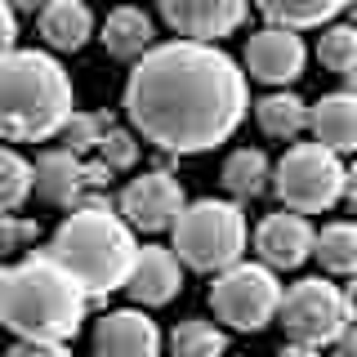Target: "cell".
Returning <instances> with one entry per match:
<instances>
[{
    "label": "cell",
    "mask_w": 357,
    "mask_h": 357,
    "mask_svg": "<svg viewBox=\"0 0 357 357\" xmlns=\"http://www.w3.org/2000/svg\"><path fill=\"white\" fill-rule=\"evenodd\" d=\"M31 197V161H22L14 148H0V215H14Z\"/></svg>",
    "instance_id": "d4e9b609"
},
{
    "label": "cell",
    "mask_w": 357,
    "mask_h": 357,
    "mask_svg": "<svg viewBox=\"0 0 357 357\" xmlns=\"http://www.w3.org/2000/svg\"><path fill=\"white\" fill-rule=\"evenodd\" d=\"M40 228L36 219H18V215H0V255L5 250H22L27 241H36Z\"/></svg>",
    "instance_id": "83f0119b"
},
{
    "label": "cell",
    "mask_w": 357,
    "mask_h": 357,
    "mask_svg": "<svg viewBox=\"0 0 357 357\" xmlns=\"http://www.w3.org/2000/svg\"><path fill=\"white\" fill-rule=\"evenodd\" d=\"M245 72L219 45H152L130 72L126 112L134 134L170 156H192L232 139L245 121Z\"/></svg>",
    "instance_id": "6da1fadb"
},
{
    "label": "cell",
    "mask_w": 357,
    "mask_h": 357,
    "mask_svg": "<svg viewBox=\"0 0 357 357\" xmlns=\"http://www.w3.org/2000/svg\"><path fill=\"white\" fill-rule=\"evenodd\" d=\"M89 312V295L50 255H27L0 268V326L18 344H67Z\"/></svg>",
    "instance_id": "7a4b0ae2"
},
{
    "label": "cell",
    "mask_w": 357,
    "mask_h": 357,
    "mask_svg": "<svg viewBox=\"0 0 357 357\" xmlns=\"http://www.w3.org/2000/svg\"><path fill=\"white\" fill-rule=\"evenodd\" d=\"M277 357H321V349H304V344H286Z\"/></svg>",
    "instance_id": "836d02e7"
},
{
    "label": "cell",
    "mask_w": 357,
    "mask_h": 357,
    "mask_svg": "<svg viewBox=\"0 0 357 357\" xmlns=\"http://www.w3.org/2000/svg\"><path fill=\"white\" fill-rule=\"evenodd\" d=\"M161 18L170 22L183 40L215 45L219 36H232V31L250 18V9H245L241 0H165Z\"/></svg>",
    "instance_id": "8fae6325"
},
{
    "label": "cell",
    "mask_w": 357,
    "mask_h": 357,
    "mask_svg": "<svg viewBox=\"0 0 357 357\" xmlns=\"http://www.w3.org/2000/svg\"><path fill=\"white\" fill-rule=\"evenodd\" d=\"M188 197H183V183L165 170H152V174H139L130 178V188L121 192V219H126L130 232H165L174 228V219L183 215Z\"/></svg>",
    "instance_id": "30bf717a"
},
{
    "label": "cell",
    "mask_w": 357,
    "mask_h": 357,
    "mask_svg": "<svg viewBox=\"0 0 357 357\" xmlns=\"http://www.w3.org/2000/svg\"><path fill=\"white\" fill-rule=\"evenodd\" d=\"M107 130H112V116H103V112H72V121L63 126V148L76 152V156L98 152Z\"/></svg>",
    "instance_id": "484cf974"
},
{
    "label": "cell",
    "mask_w": 357,
    "mask_h": 357,
    "mask_svg": "<svg viewBox=\"0 0 357 357\" xmlns=\"http://www.w3.org/2000/svg\"><path fill=\"white\" fill-rule=\"evenodd\" d=\"M94 353L98 357H161V331L143 308L107 312L94 326Z\"/></svg>",
    "instance_id": "5bb4252c"
},
{
    "label": "cell",
    "mask_w": 357,
    "mask_h": 357,
    "mask_svg": "<svg viewBox=\"0 0 357 357\" xmlns=\"http://www.w3.org/2000/svg\"><path fill=\"white\" fill-rule=\"evenodd\" d=\"M317 59H321V67H331L335 76H344L349 94H357V27L353 22H331V27H321Z\"/></svg>",
    "instance_id": "603a6c76"
},
{
    "label": "cell",
    "mask_w": 357,
    "mask_h": 357,
    "mask_svg": "<svg viewBox=\"0 0 357 357\" xmlns=\"http://www.w3.org/2000/svg\"><path fill=\"white\" fill-rule=\"evenodd\" d=\"M174 259L188 264L192 273H228L232 264H241L245 250V215L232 201H188L183 215L174 219Z\"/></svg>",
    "instance_id": "5b68a950"
},
{
    "label": "cell",
    "mask_w": 357,
    "mask_h": 357,
    "mask_svg": "<svg viewBox=\"0 0 357 357\" xmlns=\"http://www.w3.org/2000/svg\"><path fill=\"white\" fill-rule=\"evenodd\" d=\"M255 121H259L268 139H295L308 126V103L299 94H290V89H273V94H264L255 103Z\"/></svg>",
    "instance_id": "ffe728a7"
},
{
    "label": "cell",
    "mask_w": 357,
    "mask_h": 357,
    "mask_svg": "<svg viewBox=\"0 0 357 357\" xmlns=\"http://www.w3.org/2000/svg\"><path fill=\"white\" fill-rule=\"evenodd\" d=\"M94 161L98 165H107L112 174H121V170H130L134 161H139V139H134L130 130H121V126H112L107 130V139L98 143V152H94Z\"/></svg>",
    "instance_id": "4316f807"
},
{
    "label": "cell",
    "mask_w": 357,
    "mask_h": 357,
    "mask_svg": "<svg viewBox=\"0 0 357 357\" xmlns=\"http://www.w3.org/2000/svg\"><path fill=\"white\" fill-rule=\"evenodd\" d=\"M45 255L59 268H67L94 304V299H107L112 290H126L139 241L112 206H81L54 228Z\"/></svg>",
    "instance_id": "277c9868"
},
{
    "label": "cell",
    "mask_w": 357,
    "mask_h": 357,
    "mask_svg": "<svg viewBox=\"0 0 357 357\" xmlns=\"http://www.w3.org/2000/svg\"><path fill=\"white\" fill-rule=\"evenodd\" d=\"M304 59H308L304 40L295 31H282V27L255 31L250 45H245V72L264 85H277V89H286L290 81L304 76Z\"/></svg>",
    "instance_id": "7c38bea8"
},
{
    "label": "cell",
    "mask_w": 357,
    "mask_h": 357,
    "mask_svg": "<svg viewBox=\"0 0 357 357\" xmlns=\"http://www.w3.org/2000/svg\"><path fill=\"white\" fill-rule=\"evenodd\" d=\"M308 130H312V143L335 156L357 152V94H349V89L321 94L308 107Z\"/></svg>",
    "instance_id": "2e32d148"
},
{
    "label": "cell",
    "mask_w": 357,
    "mask_h": 357,
    "mask_svg": "<svg viewBox=\"0 0 357 357\" xmlns=\"http://www.w3.org/2000/svg\"><path fill=\"white\" fill-rule=\"evenodd\" d=\"M344 170L349 165L317 143H295L273 165V192L282 197L290 215H321L344 201Z\"/></svg>",
    "instance_id": "8992f818"
},
{
    "label": "cell",
    "mask_w": 357,
    "mask_h": 357,
    "mask_svg": "<svg viewBox=\"0 0 357 357\" xmlns=\"http://www.w3.org/2000/svg\"><path fill=\"white\" fill-rule=\"evenodd\" d=\"M103 45H107V54H112V59H121V63L143 59V54H148L152 45H156L152 18L143 14V9H134V5L112 9V14L103 18Z\"/></svg>",
    "instance_id": "ac0fdd59"
},
{
    "label": "cell",
    "mask_w": 357,
    "mask_h": 357,
    "mask_svg": "<svg viewBox=\"0 0 357 357\" xmlns=\"http://www.w3.org/2000/svg\"><path fill=\"white\" fill-rule=\"evenodd\" d=\"M40 36H45L50 50L76 54L94 36V14H89L81 0H50V5L40 9Z\"/></svg>",
    "instance_id": "e0dca14e"
},
{
    "label": "cell",
    "mask_w": 357,
    "mask_h": 357,
    "mask_svg": "<svg viewBox=\"0 0 357 357\" xmlns=\"http://www.w3.org/2000/svg\"><path fill=\"white\" fill-rule=\"evenodd\" d=\"M223 188L241 201L268 192V188H273V165H268V156L259 148H237L223 161Z\"/></svg>",
    "instance_id": "44dd1931"
},
{
    "label": "cell",
    "mask_w": 357,
    "mask_h": 357,
    "mask_svg": "<svg viewBox=\"0 0 357 357\" xmlns=\"http://www.w3.org/2000/svg\"><path fill=\"white\" fill-rule=\"evenodd\" d=\"M277 317L290 335V344H304V349H321L335 344L349 331V308H344V290L326 282V277H304L290 290H282V304Z\"/></svg>",
    "instance_id": "52a82bcc"
},
{
    "label": "cell",
    "mask_w": 357,
    "mask_h": 357,
    "mask_svg": "<svg viewBox=\"0 0 357 357\" xmlns=\"http://www.w3.org/2000/svg\"><path fill=\"white\" fill-rule=\"evenodd\" d=\"M210 304H215V317L228 321L232 331H264L268 321L277 317L282 282H277L273 268L241 259V264H232L228 273L215 277V286H210Z\"/></svg>",
    "instance_id": "ba28073f"
},
{
    "label": "cell",
    "mask_w": 357,
    "mask_h": 357,
    "mask_svg": "<svg viewBox=\"0 0 357 357\" xmlns=\"http://www.w3.org/2000/svg\"><path fill=\"white\" fill-rule=\"evenodd\" d=\"M349 18H353V27H357V5H353V9H349Z\"/></svg>",
    "instance_id": "e575fe53"
},
{
    "label": "cell",
    "mask_w": 357,
    "mask_h": 357,
    "mask_svg": "<svg viewBox=\"0 0 357 357\" xmlns=\"http://www.w3.org/2000/svg\"><path fill=\"white\" fill-rule=\"evenodd\" d=\"M112 188V170L98 161H85V156L67 152V148H50L31 165V192L50 206H67V210H81V206H107L98 192Z\"/></svg>",
    "instance_id": "9c48e42d"
},
{
    "label": "cell",
    "mask_w": 357,
    "mask_h": 357,
    "mask_svg": "<svg viewBox=\"0 0 357 357\" xmlns=\"http://www.w3.org/2000/svg\"><path fill=\"white\" fill-rule=\"evenodd\" d=\"M183 286V264L174 259V250L165 245H139L130 264V277H126V295L134 299L139 308H161L170 304Z\"/></svg>",
    "instance_id": "4fadbf2b"
},
{
    "label": "cell",
    "mask_w": 357,
    "mask_h": 357,
    "mask_svg": "<svg viewBox=\"0 0 357 357\" xmlns=\"http://www.w3.org/2000/svg\"><path fill=\"white\" fill-rule=\"evenodd\" d=\"M344 308H349V321H357V277H349L344 286Z\"/></svg>",
    "instance_id": "d6a6232c"
},
{
    "label": "cell",
    "mask_w": 357,
    "mask_h": 357,
    "mask_svg": "<svg viewBox=\"0 0 357 357\" xmlns=\"http://www.w3.org/2000/svg\"><path fill=\"white\" fill-rule=\"evenodd\" d=\"M344 201H349V210L357 215V161L344 170Z\"/></svg>",
    "instance_id": "1f68e13d"
},
{
    "label": "cell",
    "mask_w": 357,
    "mask_h": 357,
    "mask_svg": "<svg viewBox=\"0 0 357 357\" xmlns=\"http://www.w3.org/2000/svg\"><path fill=\"white\" fill-rule=\"evenodd\" d=\"M312 223L304 215H290V210H277L268 215L259 228H255V250H259L264 268H299L312 255Z\"/></svg>",
    "instance_id": "9a60e30c"
},
{
    "label": "cell",
    "mask_w": 357,
    "mask_h": 357,
    "mask_svg": "<svg viewBox=\"0 0 357 357\" xmlns=\"http://www.w3.org/2000/svg\"><path fill=\"white\" fill-rule=\"evenodd\" d=\"M268 18V27H282V31H312V27H331L335 18L344 14L340 0H268L259 9Z\"/></svg>",
    "instance_id": "d6986e66"
},
{
    "label": "cell",
    "mask_w": 357,
    "mask_h": 357,
    "mask_svg": "<svg viewBox=\"0 0 357 357\" xmlns=\"http://www.w3.org/2000/svg\"><path fill=\"white\" fill-rule=\"evenodd\" d=\"M170 349H174V357H223L228 353V335L206 317H188L170 335Z\"/></svg>",
    "instance_id": "cb8c5ba5"
},
{
    "label": "cell",
    "mask_w": 357,
    "mask_h": 357,
    "mask_svg": "<svg viewBox=\"0 0 357 357\" xmlns=\"http://www.w3.org/2000/svg\"><path fill=\"white\" fill-rule=\"evenodd\" d=\"M312 255L331 277H357V223H326L312 237Z\"/></svg>",
    "instance_id": "7402d4cb"
},
{
    "label": "cell",
    "mask_w": 357,
    "mask_h": 357,
    "mask_svg": "<svg viewBox=\"0 0 357 357\" xmlns=\"http://www.w3.org/2000/svg\"><path fill=\"white\" fill-rule=\"evenodd\" d=\"M5 357H72L67 344H14Z\"/></svg>",
    "instance_id": "f546056e"
},
{
    "label": "cell",
    "mask_w": 357,
    "mask_h": 357,
    "mask_svg": "<svg viewBox=\"0 0 357 357\" xmlns=\"http://www.w3.org/2000/svg\"><path fill=\"white\" fill-rule=\"evenodd\" d=\"M14 40H18V14H14L9 5H0V59L18 50Z\"/></svg>",
    "instance_id": "f1b7e54d"
},
{
    "label": "cell",
    "mask_w": 357,
    "mask_h": 357,
    "mask_svg": "<svg viewBox=\"0 0 357 357\" xmlns=\"http://www.w3.org/2000/svg\"><path fill=\"white\" fill-rule=\"evenodd\" d=\"M335 357H357V326H349L335 340Z\"/></svg>",
    "instance_id": "4dcf8cb0"
},
{
    "label": "cell",
    "mask_w": 357,
    "mask_h": 357,
    "mask_svg": "<svg viewBox=\"0 0 357 357\" xmlns=\"http://www.w3.org/2000/svg\"><path fill=\"white\" fill-rule=\"evenodd\" d=\"M76 112L63 63L45 50H14L0 59V139L45 143Z\"/></svg>",
    "instance_id": "3957f363"
}]
</instances>
